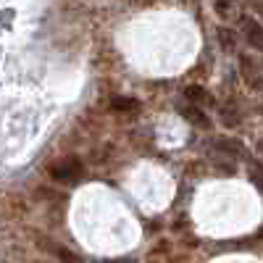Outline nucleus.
<instances>
[{"mask_svg": "<svg viewBox=\"0 0 263 263\" xmlns=\"http://www.w3.org/2000/svg\"><path fill=\"white\" fill-rule=\"evenodd\" d=\"M82 171H84L82 161L77 156H69V158H63V161L50 166V177L55 182H61V184H77L82 179Z\"/></svg>", "mask_w": 263, "mask_h": 263, "instance_id": "f257e3e1", "label": "nucleus"}, {"mask_svg": "<svg viewBox=\"0 0 263 263\" xmlns=\"http://www.w3.org/2000/svg\"><path fill=\"white\" fill-rule=\"evenodd\" d=\"M245 37L253 48H260L263 50V27L258 24V21L253 18H245Z\"/></svg>", "mask_w": 263, "mask_h": 263, "instance_id": "f03ea898", "label": "nucleus"}, {"mask_svg": "<svg viewBox=\"0 0 263 263\" xmlns=\"http://www.w3.org/2000/svg\"><path fill=\"white\" fill-rule=\"evenodd\" d=\"M184 119L190 121V124H195V126H200V129H205L211 121L203 116V111L200 108H195V105H190V108H184Z\"/></svg>", "mask_w": 263, "mask_h": 263, "instance_id": "7ed1b4c3", "label": "nucleus"}, {"mask_svg": "<svg viewBox=\"0 0 263 263\" xmlns=\"http://www.w3.org/2000/svg\"><path fill=\"white\" fill-rule=\"evenodd\" d=\"M111 105L116 108V111H137V108H140V103L132 100V98H116Z\"/></svg>", "mask_w": 263, "mask_h": 263, "instance_id": "20e7f679", "label": "nucleus"}, {"mask_svg": "<svg viewBox=\"0 0 263 263\" xmlns=\"http://www.w3.org/2000/svg\"><path fill=\"white\" fill-rule=\"evenodd\" d=\"M184 98L190 100V103H203L205 100V90H203V87H187V90H184Z\"/></svg>", "mask_w": 263, "mask_h": 263, "instance_id": "39448f33", "label": "nucleus"}, {"mask_svg": "<svg viewBox=\"0 0 263 263\" xmlns=\"http://www.w3.org/2000/svg\"><path fill=\"white\" fill-rule=\"evenodd\" d=\"M216 13L221 16V18L232 16L234 13V0H216Z\"/></svg>", "mask_w": 263, "mask_h": 263, "instance_id": "423d86ee", "label": "nucleus"}, {"mask_svg": "<svg viewBox=\"0 0 263 263\" xmlns=\"http://www.w3.org/2000/svg\"><path fill=\"white\" fill-rule=\"evenodd\" d=\"M250 174H253V182L263 190V171H260V168H250Z\"/></svg>", "mask_w": 263, "mask_h": 263, "instance_id": "0eeeda50", "label": "nucleus"}]
</instances>
